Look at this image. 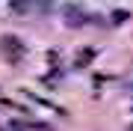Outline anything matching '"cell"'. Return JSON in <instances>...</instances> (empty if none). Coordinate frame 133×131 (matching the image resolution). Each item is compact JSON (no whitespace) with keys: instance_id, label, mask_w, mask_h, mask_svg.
Returning a JSON list of instances; mask_svg holds the SVG:
<instances>
[{"instance_id":"obj_3","label":"cell","mask_w":133,"mask_h":131,"mask_svg":"<svg viewBox=\"0 0 133 131\" xmlns=\"http://www.w3.org/2000/svg\"><path fill=\"white\" fill-rule=\"evenodd\" d=\"M92 57H95V51H83V54H80V60H77V66H83V63H89Z\"/></svg>"},{"instance_id":"obj_1","label":"cell","mask_w":133,"mask_h":131,"mask_svg":"<svg viewBox=\"0 0 133 131\" xmlns=\"http://www.w3.org/2000/svg\"><path fill=\"white\" fill-rule=\"evenodd\" d=\"M0 42H3V54H6L9 63H21V60H24L27 48H24V42H21L18 36H3Z\"/></svg>"},{"instance_id":"obj_2","label":"cell","mask_w":133,"mask_h":131,"mask_svg":"<svg viewBox=\"0 0 133 131\" xmlns=\"http://www.w3.org/2000/svg\"><path fill=\"white\" fill-rule=\"evenodd\" d=\"M12 9L15 12H27V9H33V0H12Z\"/></svg>"},{"instance_id":"obj_5","label":"cell","mask_w":133,"mask_h":131,"mask_svg":"<svg viewBox=\"0 0 133 131\" xmlns=\"http://www.w3.org/2000/svg\"><path fill=\"white\" fill-rule=\"evenodd\" d=\"M0 131H3V128H0Z\"/></svg>"},{"instance_id":"obj_4","label":"cell","mask_w":133,"mask_h":131,"mask_svg":"<svg viewBox=\"0 0 133 131\" xmlns=\"http://www.w3.org/2000/svg\"><path fill=\"white\" fill-rule=\"evenodd\" d=\"M112 21H115V24H121V21H127V12H115V15H112Z\"/></svg>"}]
</instances>
